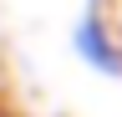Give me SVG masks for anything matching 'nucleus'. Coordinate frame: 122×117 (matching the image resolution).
<instances>
[{"label":"nucleus","instance_id":"f257e3e1","mask_svg":"<svg viewBox=\"0 0 122 117\" xmlns=\"http://www.w3.org/2000/svg\"><path fill=\"white\" fill-rule=\"evenodd\" d=\"M71 51L81 56V66H92L97 76H122V36L112 31L102 0H86L81 5V20L71 31Z\"/></svg>","mask_w":122,"mask_h":117}]
</instances>
